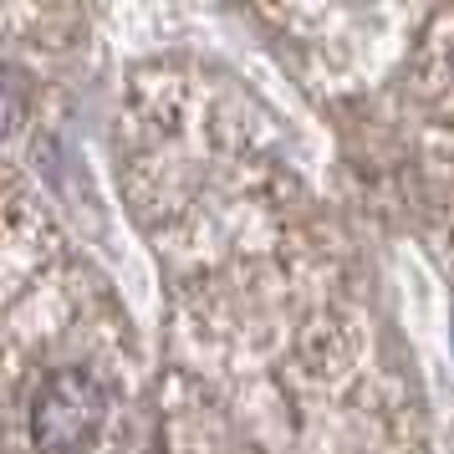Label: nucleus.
<instances>
[{
  "label": "nucleus",
  "instance_id": "obj_1",
  "mask_svg": "<svg viewBox=\"0 0 454 454\" xmlns=\"http://www.w3.org/2000/svg\"><path fill=\"white\" fill-rule=\"evenodd\" d=\"M107 409H113V393L92 368H57L46 372L36 393H31V444L46 454H77L87 450L98 429H103Z\"/></svg>",
  "mask_w": 454,
  "mask_h": 454
}]
</instances>
